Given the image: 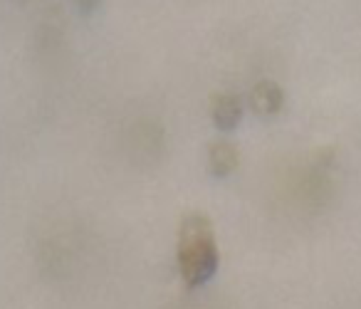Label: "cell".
Listing matches in <instances>:
<instances>
[{
  "label": "cell",
  "mask_w": 361,
  "mask_h": 309,
  "mask_svg": "<svg viewBox=\"0 0 361 309\" xmlns=\"http://www.w3.org/2000/svg\"><path fill=\"white\" fill-rule=\"evenodd\" d=\"M213 124L221 131H233L243 119V99L238 95H218L211 107Z\"/></svg>",
  "instance_id": "cell-3"
},
{
  "label": "cell",
  "mask_w": 361,
  "mask_h": 309,
  "mask_svg": "<svg viewBox=\"0 0 361 309\" xmlns=\"http://www.w3.org/2000/svg\"><path fill=\"white\" fill-rule=\"evenodd\" d=\"M208 166L213 176H231L238 169V149L228 141H216L208 149Z\"/></svg>",
  "instance_id": "cell-4"
},
{
  "label": "cell",
  "mask_w": 361,
  "mask_h": 309,
  "mask_svg": "<svg viewBox=\"0 0 361 309\" xmlns=\"http://www.w3.org/2000/svg\"><path fill=\"white\" fill-rule=\"evenodd\" d=\"M221 255L213 225L206 215L191 213L178 228V269L188 287H201L218 272Z\"/></svg>",
  "instance_id": "cell-1"
},
{
  "label": "cell",
  "mask_w": 361,
  "mask_h": 309,
  "mask_svg": "<svg viewBox=\"0 0 361 309\" xmlns=\"http://www.w3.org/2000/svg\"><path fill=\"white\" fill-rule=\"evenodd\" d=\"M250 109L255 111L257 116H275L277 111L282 109V102H285V95H282L280 85L272 80H262L252 87L250 97Z\"/></svg>",
  "instance_id": "cell-2"
}]
</instances>
